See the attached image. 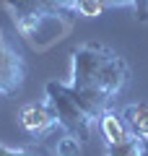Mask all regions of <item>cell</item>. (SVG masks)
<instances>
[{
	"mask_svg": "<svg viewBox=\"0 0 148 156\" xmlns=\"http://www.w3.org/2000/svg\"><path fill=\"white\" fill-rule=\"evenodd\" d=\"M70 89L83 109L99 120L130 81V65L120 52L99 42H83L70 55Z\"/></svg>",
	"mask_w": 148,
	"mask_h": 156,
	"instance_id": "6da1fadb",
	"label": "cell"
},
{
	"mask_svg": "<svg viewBox=\"0 0 148 156\" xmlns=\"http://www.w3.org/2000/svg\"><path fill=\"white\" fill-rule=\"evenodd\" d=\"M13 13L16 29L23 39L37 50H47L52 42H60L70 31L73 0H0Z\"/></svg>",
	"mask_w": 148,
	"mask_h": 156,
	"instance_id": "7a4b0ae2",
	"label": "cell"
},
{
	"mask_svg": "<svg viewBox=\"0 0 148 156\" xmlns=\"http://www.w3.org/2000/svg\"><path fill=\"white\" fill-rule=\"evenodd\" d=\"M44 94H47V107L52 109L57 120V128L62 133H70L73 138L83 140L88 138V130H91L93 117L83 109V104L76 99L70 83H60V81H49L44 86Z\"/></svg>",
	"mask_w": 148,
	"mask_h": 156,
	"instance_id": "3957f363",
	"label": "cell"
},
{
	"mask_svg": "<svg viewBox=\"0 0 148 156\" xmlns=\"http://www.w3.org/2000/svg\"><path fill=\"white\" fill-rule=\"evenodd\" d=\"M26 62L0 29V96H13L23 86Z\"/></svg>",
	"mask_w": 148,
	"mask_h": 156,
	"instance_id": "277c9868",
	"label": "cell"
},
{
	"mask_svg": "<svg viewBox=\"0 0 148 156\" xmlns=\"http://www.w3.org/2000/svg\"><path fill=\"white\" fill-rule=\"evenodd\" d=\"M18 120H21V128L31 135H47L57 125V120L52 115V109L47 107V101L44 104H23L21 112H18Z\"/></svg>",
	"mask_w": 148,
	"mask_h": 156,
	"instance_id": "5b68a950",
	"label": "cell"
},
{
	"mask_svg": "<svg viewBox=\"0 0 148 156\" xmlns=\"http://www.w3.org/2000/svg\"><path fill=\"white\" fill-rule=\"evenodd\" d=\"M122 122L127 133L140 140H148V101H132L122 109Z\"/></svg>",
	"mask_w": 148,
	"mask_h": 156,
	"instance_id": "8992f818",
	"label": "cell"
},
{
	"mask_svg": "<svg viewBox=\"0 0 148 156\" xmlns=\"http://www.w3.org/2000/svg\"><path fill=\"white\" fill-rule=\"evenodd\" d=\"M99 122H101V133H104V138H107V146L120 143V140H125L127 135H130L127 128H125V122H122V117L115 115V112H109V109L99 117Z\"/></svg>",
	"mask_w": 148,
	"mask_h": 156,
	"instance_id": "52a82bcc",
	"label": "cell"
},
{
	"mask_svg": "<svg viewBox=\"0 0 148 156\" xmlns=\"http://www.w3.org/2000/svg\"><path fill=\"white\" fill-rule=\"evenodd\" d=\"M146 143L148 140H140V138H135V135H127L120 143L107 146L104 156H146Z\"/></svg>",
	"mask_w": 148,
	"mask_h": 156,
	"instance_id": "ba28073f",
	"label": "cell"
},
{
	"mask_svg": "<svg viewBox=\"0 0 148 156\" xmlns=\"http://www.w3.org/2000/svg\"><path fill=\"white\" fill-rule=\"evenodd\" d=\"M107 8H109L107 0H73L70 11L76 13V16H83V18H96V16H101Z\"/></svg>",
	"mask_w": 148,
	"mask_h": 156,
	"instance_id": "9c48e42d",
	"label": "cell"
},
{
	"mask_svg": "<svg viewBox=\"0 0 148 156\" xmlns=\"http://www.w3.org/2000/svg\"><path fill=\"white\" fill-rule=\"evenodd\" d=\"M81 154H83V143L73 138L70 133H62L55 140V156H81Z\"/></svg>",
	"mask_w": 148,
	"mask_h": 156,
	"instance_id": "30bf717a",
	"label": "cell"
},
{
	"mask_svg": "<svg viewBox=\"0 0 148 156\" xmlns=\"http://www.w3.org/2000/svg\"><path fill=\"white\" fill-rule=\"evenodd\" d=\"M107 3H109V8H115V5H132L135 18L140 23H148V0H107Z\"/></svg>",
	"mask_w": 148,
	"mask_h": 156,
	"instance_id": "8fae6325",
	"label": "cell"
},
{
	"mask_svg": "<svg viewBox=\"0 0 148 156\" xmlns=\"http://www.w3.org/2000/svg\"><path fill=\"white\" fill-rule=\"evenodd\" d=\"M146 156H148V143H146Z\"/></svg>",
	"mask_w": 148,
	"mask_h": 156,
	"instance_id": "7c38bea8",
	"label": "cell"
}]
</instances>
